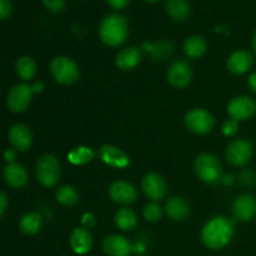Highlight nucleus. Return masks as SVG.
I'll list each match as a JSON object with an SVG mask.
<instances>
[{
    "label": "nucleus",
    "mask_w": 256,
    "mask_h": 256,
    "mask_svg": "<svg viewBox=\"0 0 256 256\" xmlns=\"http://www.w3.org/2000/svg\"><path fill=\"white\" fill-rule=\"evenodd\" d=\"M42 89H44V84L42 82H34L32 85V92H42Z\"/></svg>",
    "instance_id": "obj_39"
},
{
    "label": "nucleus",
    "mask_w": 256,
    "mask_h": 256,
    "mask_svg": "<svg viewBox=\"0 0 256 256\" xmlns=\"http://www.w3.org/2000/svg\"><path fill=\"white\" fill-rule=\"evenodd\" d=\"M142 215H144L145 219L150 222H156L162 219V209L159 204H156L155 202H149V204L145 205L144 210H142Z\"/></svg>",
    "instance_id": "obj_29"
},
{
    "label": "nucleus",
    "mask_w": 256,
    "mask_h": 256,
    "mask_svg": "<svg viewBox=\"0 0 256 256\" xmlns=\"http://www.w3.org/2000/svg\"><path fill=\"white\" fill-rule=\"evenodd\" d=\"M248 85H249V89L256 94V72H252L249 76V79H248Z\"/></svg>",
    "instance_id": "obj_38"
},
{
    "label": "nucleus",
    "mask_w": 256,
    "mask_h": 256,
    "mask_svg": "<svg viewBox=\"0 0 256 256\" xmlns=\"http://www.w3.org/2000/svg\"><path fill=\"white\" fill-rule=\"evenodd\" d=\"M194 170L198 178L208 184H215L222 180V164L215 155L204 152L195 159Z\"/></svg>",
    "instance_id": "obj_3"
},
{
    "label": "nucleus",
    "mask_w": 256,
    "mask_h": 256,
    "mask_svg": "<svg viewBox=\"0 0 256 256\" xmlns=\"http://www.w3.org/2000/svg\"><path fill=\"white\" fill-rule=\"evenodd\" d=\"M42 219L38 212H28L19 222V229L25 235H35L42 229Z\"/></svg>",
    "instance_id": "obj_24"
},
{
    "label": "nucleus",
    "mask_w": 256,
    "mask_h": 256,
    "mask_svg": "<svg viewBox=\"0 0 256 256\" xmlns=\"http://www.w3.org/2000/svg\"><path fill=\"white\" fill-rule=\"evenodd\" d=\"M252 48H254V52H255V54H256V32H255V34H254V38H252Z\"/></svg>",
    "instance_id": "obj_40"
},
{
    "label": "nucleus",
    "mask_w": 256,
    "mask_h": 256,
    "mask_svg": "<svg viewBox=\"0 0 256 256\" xmlns=\"http://www.w3.org/2000/svg\"><path fill=\"white\" fill-rule=\"evenodd\" d=\"M184 52L190 59H199L205 54L208 49V44L202 35H192L184 42Z\"/></svg>",
    "instance_id": "obj_23"
},
{
    "label": "nucleus",
    "mask_w": 256,
    "mask_h": 256,
    "mask_svg": "<svg viewBox=\"0 0 256 256\" xmlns=\"http://www.w3.org/2000/svg\"><path fill=\"white\" fill-rule=\"evenodd\" d=\"M8 204H9V200H8V196L5 192H0V218L5 214L8 209Z\"/></svg>",
    "instance_id": "obj_34"
},
{
    "label": "nucleus",
    "mask_w": 256,
    "mask_h": 256,
    "mask_svg": "<svg viewBox=\"0 0 256 256\" xmlns=\"http://www.w3.org/2000/svg\"><path fill=\"white\" fill-rule=\"evenodd\" d=\"M234 235V222L225 216L210 219L202 229V240L206 248L220 250L226 246Z\"/></svg>",
    "instance_id": "obj_1"
},
{
    "label": "nucleus",
    "mask_w": 256,
    "mask_h": 256,
    "mask_svg": "<svg viewBox=\"0 0 256 256\" xmlns=\"http://www.w3.org/2000/svg\"><path fill=\"white\" fill-rule=\"evenodd\" d=\"M12 5L10 0H0V20H5L12 15Z\"/></svg>",
    "instance_id": "obj_32"
},
{
    "label": "nucleus",
    "mask_w": 256,
    "mask_h": 256,
    "mask_svg": "<svg viewBox=\"0 0 256 256\" xmlns=\"http://www.w3.org/2000/svg\"><path fill=\"white\" fill-rule=\"evenodd\" d=\"M8 139L15 152H25L30 149L32 144V130L25 124H15L10 128Z\"/></svg>",
    "instance_id": "obj_13"
},
{
    "label": "nucleus",
    "mask_w": 256,
    "mask_h": 256,
    "mask_svg": "<svg viewBox=\"0 0 256 256\" xmlns=\"http://www.w3.org/2000/svg\"><path fill=\"white\" fill-rule=\"evenodd\" d=\"M82 222L84 225V229H90L95 225V216L92 214H85Z\"/></svg>",
    "instance_id": "obj_35"
},
{
    "label": "nucleus",
    "mask_w": 256,
    "mask_h": 256,
    "mask_svg": "<svg viewBox=\"0 0 256 256\" xmlns=\"http://www.w3.org/2000/svg\"><path fill=\"white\" fill-rule=\"evenodd\" d=\"M109 196L112 202H118V204H132L138 198V189L132 182H125V180H118L110 185Z\"/></svg>",
    "instance_id": "obj_11"
},
{
    "label": "nucleus",
    "mask_w": 256,
    "mask_h": 256,
    "mask_svg": "<svg viewBox=\"0 0 256 256\" xmlns=\"http://www.w3.org/2000/svg\"><path fill=\"white\" fill-rule=\"evenodd\" d=\"M2 156H4V159L6 160L8 164H10V162H15V159H16V152H15L14 149H6L4 152V154H2Z\"/></svg>",
    "instance_id": "obj_37"
},
{
    "label": "nucleus",
    "mask_w": 256,
    "mask_h": 256,
    "mask_svg": "<svg viewBox=\"0 0 256 256\" xmlns=\"http://www.w3.org/2000/svg\"><path fill=\"white\" fill-rule=\"evenodd\" d=\"M142 60V52L139 48H125L115 58V65L122 72L132 70Z\"/></svg>",
    "instance_id": "obj_19"
},
{
    "label": "nucleus",
    "mask_w": 256,
    "mask_h": 256,
    "mask_svg": "<svg viewBox=\"0 0 256 256\" xmlns=\"http://www.w3.org/2000/svg\"><path fill=\"white\" fill-rule=\"evenodd\" d=\"M256 112V102L252 98L242 95L232 102L228 105V112L230 118L235 122H242V120L250 119Z\"/></svg>",
    "instance_id": "obj_10"
},
{
    "label": "nucleus",
    "mask_w": 256,
    "mask_h": 256,
    "mask_svg": "<svg viewBox=\"0 0 256 256\" xmlns=\"http://www.w3.org/2000/svg\"><path fill=\"white\" fill-rule=\"evenodd\" d=\"M165 9L168 15L175 22H185L192 12V6L188 0H168Z\"/></svg>",
    "instance_id": "obj_22"
},
{
    "label": "nucleus",
    "mask_w": 256,
    "mask_h": 256,
    "mask_svg": "<svg viewBox=\"0 0 256 256\" xmlns=\"http://www.w3.org/2000/svg\"><path fill=\"white\" fill-rule=\"evenodd\" d=\"M138 224V216L135 212L129 208H122L119 209L115 214V225L119 228L120 230H132Z\"/></svg>",
    "instance_id": "obj_26"
},
{
    "label": "nucleus",
    "mask_w": 256,
    "mask_h": 256,
    "mask_svg": "<svg viewBox=\"0 0 256 256\" xmlns=\"http://www.w3.org/2000/svg\"><path fill=\"white\" fill-rule=\"evenodd\" d=\"M145 2H159V0H145Z\"/></svg>",
    "instance_id": "obj_41"
},
{
    "label": "nucleus",
    "mask_w": 256,
    "mask_h": 256,
    "mask_svg": "<svg viewBox=\"0 0 256 256\" xmlns=\"http://www.w3.org/2000/svg\"><path fill=\"white\" fill-rule=\"evenodd\" d=\"M42 4L52 12H60L65 8V0H42Z\"/></svg>",
    "instance_id": "obj_30"
},
{
    "label": "nucleus",
    "mask_w": 256,
    "mask_h": 256,
    "mask_svg": "<svg viewBox=\"0 0 256 256\" xmlns=\"http://www.w3.org/2000/svg\"><path fill=\"white\" fill-rule=\"evenodd\" d=\"M166 79L169 84L176 89L188 86L192 79V65L186 60H176L170 65L166 72Z\"/></svg>",
    "instance_id": "obj_9"
},
{
    "label": "nucleus",
    "mask_w": 256,
    "mask_h": 256,
    "mask_svg": "<svg viewBox=\"0 0 256 256\" xmlns=\"http://www.w3.org/2000/svg\"><path fill=\"white\" fill-rule=\"evenodd\" d=\"M95 156L94 150L90 149L88 146H79L72 149V152L68 154V159L72 164L74 165H84L92 162Z\"/></svg>",
    "instance_id": "obj_27"
},
{
    "label": "nucleus",
    "mask_w": 256,
    "mask_h": 256,
    "mask_svg": "<svg viewBox=\"0 0 256 256\" xmlns=\"http://www.w3.org/2000/svg\"><path fill=\"white\" fill-rule=\"evenodd\" d=\"M254 64V58L246 50H236L228 58L226 66L230 72L232 74H245L252 69Z\"/></svg>",
    "instance_id": "obj_18"
},
{
    "label": "nucleus",
    "mask_w": 256,
    "mask_h": 256,
    "mask_svg": "<svg viewBox=\"0 0 256 256\" xmlns=\"http://www.w3.org/2000/svg\"><path fill=\"white\" fill-rule=\"evenodd\" d=\"M222 132L225 136H232V135H235L238 132V122H235V120L232 119L226 120V122L222 124Z\"/></svg>",
    "instance_id": "obj_31"
},
{
    "label": "nucleus",
    "mask_w": 256,
    "mask_h": 256,
    "mask_svg": "<svg viewBox=\"0 0 256 256\" xmlns=\"http://www.w3.org/2000/svg\"><path fill=\"white\" fill-rule=\"evenodd\" d=\"M15 72L20 79L29 82L36 74V64L32 58L24 55V56H20L15 62Z\"/></svg>",
    "instance_id": "obj_25"
},
{
    "label": "nucleus",
    "mask_w": 256,
    "mask_h": 256,
    "mask_svg": "<svg viewBox=\"0 0 256 256\" xmlns=\"http://www.w3.org/2000/svg\"><path fill=\"white\" fill-rule=\"evenodd\" d=\"M232 215L239 222H250L256 215V198L250 194L240 195L232 204Z\"/></svg>",
    "instance_id": "obj_14"
},
{
    "label": "nucleus",
    "mask_w": 256,
    "mask_h": 256,
    "mask_svg": "<svg viewBox=\"0 0 256 256\" xmlns=\"http://www.w3.org/2000/svg\"><path fill=\"white\" fill-rule=\"evenodd\" d=\"M99 156L105 164L115 169H124L130 165V158L128 156L126 152L114 145H102L99 149Z\"/></svg>",
    "instance_id": "obj_16"
},
{
    "label": "nucleus",
    "mask_w": 256,
    "mask_h": 256,
    "mask_svg": "<svg viewBox=\"0 0 256 256\" xmlns=\"http://www.w3.org/2000/svg\"><path fill=\"white\" fill-rule=\"evenodd\" d=\"M32 99V86L25 82L14 85L6 95V105L10 112L19 114L25 112Z\"/></svg>",
    "instance_id": "obj_8"
},
{
    "label": "nucleus",
    "mask_w": 256,
    "mask_h": 256,
    "mask_svg": "<svg viewBox=\"0 0 256 256\" xmlns=\"http://www.w3.org/2000/svg\"><path fill=\"white\" fill-rule=\"evenodd\" d=\"M36 179L42 186L52 188L59 182L60 164L52 154H44L36 162Z\"/></svg>",
    "instance_id": "obj_4"
},
{
    "label": "nucleus",
    "mask_w": 256,
    "mask_h": 256,
    "mask_svg": "<svg viewBox=\"0 0 256 256\" xmlns=\"http://www.w3.org/2000/svg\"><path fill=\"white\" fill-rule=\"evenodd\" d=\"M165 212L174 222H182L189 216V204L182 198L172 196L165 204Z\"/></svg>",
    "instance_id": "obj_21"
},
{
    "label": "nucleus",
    "mask_w": 256,
    "mask_h": 256,
    "mask_svg": "<svg viewBox=\"0 0 256 256\" xmlns=\"http://www.w3.org/2000/svg\"><path fill=\"white\" fill-rule=\"evenodd\" d=\"M2 176H4L5 182L12 189H22L26 186L29 182L28 170L19 162H10L5 165L2 170Z\"/></svg>",
    "instance_id": "obj_15"
},
{
    "label": "nucleus",
    "mask_w": 256,
    "mask_h": 256,
    "mask_svg": "<svg viewBox=\"0 0 256 256\" xmlns=\"http://www.w3.org/2000/svg\"><path fill=\"white\" fill-rule=\"evenodd\" d=\"M70 246L76 254L84 255L90 252L92 246V236L88 229H75L70 235Z\"/></svg>",
    "instance_id": "obj_20"
},
{
    "label": "nucleus",
    "mask_w": 256,
    "mask_h": 256,
    "mask_svg": "<svg viewBox=\"0 0 256 256\" xmlns=\"http://www.w3.org/2000/svg\"><path fill=\"white\" fill-rule=\"evenodd\" d=\"M56 200L64 206H72L79 202V192L72 185H64L56 190Z\"/></svg>",
    "instance_id": "obj_28"
},
{
    "label": "nucleus",
    "mask_w": 256,
    "mask_h": 256,
    "mask_svg": "<svg viewBox=\"0 0 256 256\" xmlns=\"http://www.w3.org/2000/svg\"><path fill=\"white\" fill-rule=\"evenodd\" d=\"M129 32L128 20L120 14H110L102 20L99 36L108 46H119L126 40Z\"/></svg>",
    "instance_id": "obj_2"
},
{
    "label": "nucleus",
    "mask_w": 256,
    "mask_h": 256,
    "mask_svg": "<svg viewBox=\"0 0 256 256\" xmlns=\"http://www.w3.org/2000/svg\"><path fill=\"white\" fill-rule=\"evenodd\" d=\"M50 72L52 78L62 85L72 84L80 76V70L76 62L66 56L54 58L50 62Z\"/></svg>",
    "instance_id": "obj_5"
},
{
    "label": "nucleus",
    "mask_w": 256,
    "mask_h": 256,
    "mask_svg": "<svg viewBox=\"0 0 256 256\" xmlns=\"http://www.w3.org/2000/svg\"><path fill=\"white\" fill-rule=\"evenodd\" d=\"M240 182H242V184L250 186V185L254 184L255 175L252 174V172H250V170H245V172H242V174H240Z\"/></svg>",
    "instance_id": "obj_33"
},
{
    "label": "nucleus",
    "mask_w": 256,
    "mask_h": 256,
    "mask_svg": "<svg viewBox=\"0 0 256 256\" xmlns=\"http://www.w3.org/2000/svg\"><path fill=\"white\" fill-rule=\"evenodd\" d=\"M106 2L114 9H124L129 4L130 0H106Z\"/></svg>",
    "instance_id": "obj_36"
},
{
    "label": "nucleus",
    "mask_w": 256,
    "mask_h": 256,
    "mask_svg": "<svg viewBox=\"0 0 256 256\" xmlns=\"http://www.w3.org/2000/svg\"><path fill=\"white\" fill-rule=\"evenodd\" d=\"M254 146L246 139H238L230 142L225 152L228 162L234 166H244L252 160Z\"/></svg>",
    "instance_id": "obj_7"
},
{
    "label": "nucleus",
    "mask_w": 256,
    "mask_h": 256,
    "mask_svg": "<svg viewBox=\"0 0 256 256\" xmlns=\"http://www.w3.org/2000/svg\"><path fill=\"white\" fill-rule=\"evenodd\" d=\"M102 249L109 256H129L134 248L126 238L122 235H110L105 238Z\"/></svg>",
    "instance_id": "obj_17"
},
{
    "label": "nucleus",
    "mask_w": 256,
    "mask_h": 256,
    "mask_svg": "<svg viewBox=\"0 0 256 256\" xmlns=\"http://www.w3.org/2000/svg\"><path fill=\"white\" fill-rule=\"evenodd\" d=\"M185 125L190 132L199 135L209 134L215 125V119L205 109H192L185 115Z\"/></svg>",
    "instance_id": "obj_6"
},
{
    "label": "nucleus",
    "mask_w": 256,
    "mask_h": 256,
    "mask_svg": "<svg viewBox=\"0 0 256 256\" xmlns=\"http://www.w3.org/2000/svg\"><path fill=\"white\" fill-rule=\"evenodd\" d=\"M142 188L144 190L145 195L152 202L162 200L166 195L168 184L164 178L158 172H149L142 178Z\"/></svg>",
    "instance_id": "obj_12"
}]
</instances>
